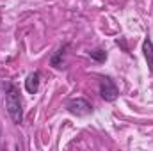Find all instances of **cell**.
<instances>
[{
  "label": "cell",
  "mask_w": 153,
  "mask_h": 151,
  "mask_svg": "<svg viewBox=\"0 0 153 151\" xmlns=\"http://www.w3.org/2000/svg\"><path fill=\"white\" fill-rule=\"evenodd\" d=\"M66 109H68V112L73 114V115H87V114L93 112L91 103L87 100H84V98H73V100H70L66 103Z\"/></svg>",
  "instance_id": "3957f363"
},
{
  "label": "cell",
  "mask_w": 153,
  "mask_h": 151,
  "mask_svg": "<svg viewBox=\"0 0 153 151\" xmlns=\"http://www.w3.org/2000/svg\"><path fill=\"white\" fill-rule=\"evenodd\" d=\"M66 48H68V44H64V46H61L53 55H52V59H50V64L53 66V68H61L62 66V59H64V53H66Z\"/></svg>",
  "instance_id": "8992f818"
},
{
  "label": "cell",
  "mask_w": 153,
  "mask_h": 151,
  "mask_svg": "<svg viewBox=\"0 0 153 151\" xmlns=\"http://www.w3.org/2000/svg\"><path fill=\"white\" fill-rule=\"evenodd\" d=\"M100 96L105 101H114L119 96V89L114 84V80L111 76H102L100 78Z\"/></svg>",
  "instance_id": "7a4b0ae2"
},
{
  "label": "cell",
  "mask_w": 153,
  "mask_h": 151,
  "mask_svg": "<svg viewBox=\"0 0 153 151\" xmlns=\"http://www.w3.org/2000/svg\"><path fill=\"white\" fill-rule=\"evenodd\" d=\"M143 52H144V57L148 61V66H150V71L153 76V43L150 38H146L143 41Z\"/></svg>",
  "instance_id": "5b68a950"
},
{
  "label": "cell",
  "mask_w": 153,
  "mask_h": 151,
  "mask_svg": "<svg viewBox=\"0 0 153 151\" xmlns=\"http://www.w3.org/2000/svg\"><path fill=\"white\" fill-rule=\"evenodd\" d=\"M5 109L11 117V121L14 124H22L23 123V109H22V98H20V91L16 89L14 84H7L5 85Z\"/></svg>",
  "instance_id": "6da1fadb"
},
{
  "label": "cell",
  "mask_w": 153,
  "mask_h": 151,
  "mask_svg": "<svg viewBox=\"0 0 153 151\" xmlns=\"http://www.w3.org/2000/svg\"><path fill=\"white\" fill-rule=\"evenodd\" d=\"M39 82H41L39 71H34V73H30V75L27 76V80H25V89H27L29 94H36V93H38L39 91Z\"/></svg>",
  "instance_id": "277c9868"
},
{
  "label": "cell",
  "mask_w": 153,
  "mask_h": 151,
  "mask_svg": "<svg viewBox=\"0 0 153 151\" xmlns=\"http://www.w3.org/2000/svg\"><path fill=\"white\" fill-rule=\"evenodd\" d=\"M89 55H91V59H94L96 62H103V61L107 59V53H105V50H102V48H96V50L89 52Z\"/></svg>",
  "instance_id": "52a82bcc"
}]
</instances>
